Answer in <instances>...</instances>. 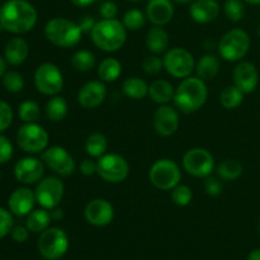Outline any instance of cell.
<instances>
[{
	"instance_id": "obj_52",
	"label": "cell",
	"mask_w": 260,
	"mask_h": 260,
	"mask_svg": "<svg viewBox=\"0 0 260 260\" xmlns=\"http://www.w3.org/2000/svg\"><path fill=\"white\" fill-rule=\"evenodd\" d=\"M5 69H7V63H5L4 58L0 56V78H2V76H4Z\"/></svg>"
},
{
	"instance_id": "obj_25",
	"label": "cell",
	"mask_w": 260,
	"mask_h": 260,
	"mask_svg": "<svg viewBox=\"0 0 260 260\" xmlns=\"http://www.w3.org/2000/svg\"><path fill=\"white\" fill-rule=\"evenodd\" d=\"M146 46L150 52H152L154 55H160L169 47V35L162 27L155 25L147 32Z\"/></svg>"
},
{
	"instance_id": "obj_44",
	"label": "cell",
	"mask_w": 260,
	"mask_h": 260,
	"mask_svg": "<svg viewBox=\"0 0 260 260\" xmlns=\"http://www.w3.org/2000/svg\"><path fill=\"white\" fill-rule=\"evenodd\" d=\"M13 156V145L9 139L0 135V164H5Z\"/></svg>"
},
{
	"instance_id": "obj_56",
	"label": "cell",
	"mask_w": 260,
	"mask_h": 260,
	"mask_svg": "<svg viewBox=\"0 0 260 260\" xmlns=\"http://www.w3.org/2000/svg\"><path fill=\"white\" fill-rule=\"evenodd\" d=\"M258 230H259V233H260V222H259V225H258Z\"/></svg>"
},
{
	"instance_id": "obj_47",
	"label": "cell",
	"mask_w": 260,
	"mask_h": 260,
	"mask_svg": "<svg viewBox=\"0 0 260 260\" xmlns=\"http://www.w3.org/2000/svg\"><path fill=\"white\" fill-rule=\"evenodd\" d=\"M80 173L85 177H91V175L96 174V169H98V165H96V161L91 159H84L83 161L80 162Z\"/></svg>"
},
{
	"instance_id": "obj_45",
	"label": "cell",
	"mask_w": 260,
	"mask_h": 260,
	"mask_svg": "<svg viewBox=\"0 0 260 260\" xmlns=\"http://www.w3.org/2000/svg\"><path fill=\"white\" fill-rule=\"evenodd\" d=\"M99 13L103 19H116L117 14H118V7L114 2H104L101 5Z\"/></svg>"
},
{
	"instance_id": "obj_24",
	"label": "cell",
	"mask_w": 260,
	"mask_h": 260,
	"mask_svg": "<svg viewBox=\"0 0 260 260\" xmlns=\"http://www.w3.org/2000/svg\"><path fill=\"white\" fill-rule=\"evenodd\" d=\"M174 86L164 79H157V80L152 81L151 85H149V96L152 102L160 104V106H164V104L174 101Z\"/></svg>"
},
{
	"instance_id": "obj_20",
	"label": "cell",
	"mask_w": 260,
	"mask_h": 260,
	"mask_svg": "<svg viewBox=\"0 0 260 260\" xmlns=\"http://www.w3.org/2000/svg\"><path fill=\"white\" fill-rule=\"evenodd\" d=\"M36 194L33 190L29 188H18L14 192L10 194L9 201H8V206L13 215L18 216V217H23V216H28L33 211L35 207Z\"/></svg>"
},
{
	"instance_id": "obj_12",
	"label": "cell",
	"mask_w": 260,
	"mask_h": 260,
	"mask_svg": "<svg viewBox=\"0 0 260 260\" xmlns=\"http://www.w3.org/2000/svg\"><path fill=\"white\" fill-rule=\"evenodd\" d=\"M162 61H164V69L173 78L185 79L192 75L194 70V58L192 53L185 48H170L165 53Z\"/></svg>"
},
{
	"instance_id": "obj_51",
	"label": "cell",
	"mask_w": 260,
	"mask_h": 260,
	"mask_svg": "<svg viewBox=\"0 0 260 260\" xmlns=\"http://www.w3.org/2000/svg\"><path fill=\"white\" fill-rule=\"evenodd\" d=\"M248 260H260V249H255L249 254Z\"/></svg>"
},
{
	"instance_id": "obj_34",
	"label": "cell",
	"mask_w": 260,
	"mask_h": 260,
	"mask_svg": "<svg viewBox=\"0 0 260 260\" xmlns=\"http://www.w3.org/2000/svg\"><path fill=\"white\" fill-rule=\"evenodd\" d=\"M95 65V56L88 50L76 51L71 57V66L74 70L80 73H88Z\"/></svg>"
},
{
	"instance_id": "obj_40",
	"label": "cell",
	"mask_w": 260,
	"mask_h": 260,
	"mask_svg": "<svg viewBox=\"0 0 260 260\" xmlns=\"http://www.w3.org/2000/svg\"><path fill=\"white\" fill-rule=\"evenodd\" d=\"M142 68H144V71L147 75H157L164 69V61L157 55L147 56L144 62H142Z\"/></svg>"
},
{
	"instance_id": "obj_43",
	"label": "cell",
	"mask_w": 260,
	"mask_h": 260,
	"mask_svg": "<svg viewBox=\"0 0 260 260\" xmlns=\"http://www.w3.org/2000/svg\"><path fill=\"white\" fill-rule=\"evenodd\" d=\"M222 183L220 178L216 177H207V180L205 182V190L211 197H217L222 193Z\"/></svg>"
},
{
	"instance_id": "obj_53",
	"label": "cell",
	"mask_w": 260,
	"mask_h": 260,
	"mask_svg": "<svg viewBox=\"0 0 260 260\" xmlns=\"http://www.w3.org/2000/svg\"><path fill=\"white\" fill-rule=\"evenodd\" d=\"M244 2L250 5H260V0H244Z\"/></svg>"
},
{
	"instance_id": "obj_49",
	"label": "cell",
	"mask_w": 260,
	"mask_h": 260,
	"mask_svg": "<svg viewBox=\"0 0 260 260\" xmlns=\"http://www.w3.org/2000/svg\"><path fill=\"white\" fill-rule=\"evenodd\" d=\"M50 215H51V218H52L53 221H58V220H61V218H63V211L61 210V208L55 207L51 210Z\"/></svg>"
},
{
	"instance_id": "obj_35",
	"label": "cell",
	"mask_w": 260,
	"mask_h": 260,
	"mask_svg": "<svg viewBox=\"0 0 260 260\" xmlns=\"http://www.w3.org/2000/svg\"><path fill=\"white\" fill-rule=\"evenodd\" d=\"M18 113H19V118L22 119L24 123H33V122L40 119L41 108L36 102L25 101L19 106Z\"/></svg>"
},
{
	"instance_id": "obj_55",
	"label": "cell",
	"mask_w": 260,
	"mask_h": 260,
	"mask_svg": "<svg viewBox=\"0 0 260 260\" xmlns=\"http://www.w3.org/2000/svg\"><path fill=\"white\" fill-rule=\"evenodd\" d=\"M128 2H132V3H137V2H141V0H128Z\"/></svg>"
},
{
	"instance_id": "obj_50",
	"label": "cell",
	"mask_w": 260,
	"mask_h": 260,
	"mask_svg": "<svg viewBox=\"0 0 260 260\" xmlns=\"http://www.w3.org/2000/svg\"><path fill=\"white\" fill-rule=\"evenodd\" d=\"M71 3H73L75 7H79V8H84V7H89V5L94 4V3L96 2V0H70Z\"/></svg>"
},
{
	"instance_id": "obj_41",
	"label": "cell",
	"mask_w": 260,
	"mask_h": 260,
	"mask_svg": "<svg viewBox=\"0 0 260 260\" xmlns=\"http://www.w3.org/2000/svg\"><path fill=\"white\" fill-rule=\"evenodd\" d=\"M13 228H14L13 213L0 207V239L5 238L8 234L12 233Z\"/></svg>"
},
{
	"instance_id": "obj_13",
	"label": "cell",
	"mask_w": 260,
	"mask_h": 260,
	"mask_svg": "<svg viewBox=\"0 0 260 260\" xmlns=\"http://www.w3.org/2000/svg\"><path fill=\"white\" fill-rule=\"evenodd\" d=\"M65 193V185L60 178L47 177L41 179L35 190L36 201L42 208L51 211L60 205Z\"/></svg>"
},
{
	"instance_id": "obj_16",
	"label": "cell",
	"mask_w": 260,
	"mask_h": 260,
	"mask_svg": "<svg viewBox=\"0 0 260 260\" xmlns=\"http://www.w3.org/2000/svg\"><path fill=\"white\" fill-rule=\"evenodd\" d=\"M152 126L159 136L169 137L174 135L179 127V114L177 109L168 104L160 106L154 114Z\"/></svg>"
},
{
	"instance_id": "obj_39",
	"label": "cell",
	"mask_w": 260,
	"mask_h": 260,
	"mask_svg": "<svg viewBox=\"0 0 260 260\" xmlns=\"http://www.w3.org/2000/svg\"><path fill=\"white\" fill-rule=\"evenodd\" d=\"M193 193L188 185L184 184H178L177 187L172 189V201L177 206L180 207H185L192 202Z\"/></svg>"
},
{
	"instance_id": "obj_46",
	"label": "cell",
	"mask_w": 260,
	"mask_h": 260,
	"mask_svg": "<svg viewBox=\"0 0 260 260\" xmlns=\"http://www.w3.org/2000/svg\"><path fill=\"white\" fill-rule=\"evenodd\" d=\"M29 233L30 231L28 230L27 226H22V225H17L12 229V239L15 241V243H25L29 238Z\"/></svg>"
},
{
	"instance_id": "obj_9",
	"label": "cell",
	"mask_w": 260,
	"mask_h": 260,
	"mask_svg": "<svg viewBox=\"0 0 260 260\" xmlns=\"http://www.w3.org/2000/svg\"><path fill=\"white\" fill-rule=\"evenodd\" d=\"M17 144L23 151L38 154L47 149L48 134L42 126L36 122L24 123L17 132Z\"/></svg>"
},
{
	"instance_id": "obj_5",
	"label": "cell",
	"mask_w": 260,
	"mask_h": 260,
	"mask_svg": "<svg viewBox=\"0 0 260 260\" xmlns=\"http://www.w3.org/2000/svg\"><path fill=\"white\" fill-rule=\"evenodd\" d=\"M250 48V36L240 28L229 30L218 43V52L225 61L236 62L245 57Z\"/></svg>"
},
{
	"instance_id": "obj_1",
	"label": "cell",
	"mask_w": 260,
	"mask_h": 260,
	"mask_svg": "<svg viewBox=\"0 0 260 260\" xmlns=\"http://www.w3.org/2000/svg\"><path fill=\"white\" fill-rule=\"evenodd\" d=\"M37 23V10L25 0H8L0 8V25L14 35L33 29Z\"/></svg>"
},
{
	"instance_id": "obj_6",
	"label": "cell",
	"mask_w": 260,
	"mask_h": 260,
	"mask_svg": "<svg viewBox=\"0 0 260 260\" xmlns=\"http://www.w3.org/2000/svg\"><path fill=\"white\" fill-rule=\"evenodd\" d=\"M149 179L155 188L160 190H172L182 179L179 165L170 159H160L151 165Z\"/></svg>"
},
{
	"instance_id": "obj_54",
	"label": "cell",
	"mask_w": 260,
	"mask_h": 260,
	"mask_svg": "<svg viewBox=\"0 0 260 260\" xmlns=\"http://www.w3.org/2000/svg\"><path fill=\"white\" fill-rule=\"evenodd\" d=\"M174 2L178 3V4H187V3H192L194 0H174Z\"/></svg>"
},
{
	"instance_id": "obj_7",
	"label": "cell",
	"mask_w": 260,
	"mask_h": 260,
	"mask_svg": "<svg viewBox=\"0 0 260 260\" xmlns=\"http://www.w3.org/2000/svg\"><path fill=\"white\" fill-rule=\"evenodd\" d=\"M37 245L38 251L46 260H58L68 251L69 238L61 229L48 228L41 233Z\"/></svg>"
},
{
	"instance_id": "obj_30",
	"label": "cell",
	"mask_w": 260,
	"mask_h": 260,
	"mask_svg": "<svg viewBox=\"0 0 260 260\" xmlns=\"http://www.w3.org/2000/svg\"><path fill=\"white\" fill-rule=\"evenodd\" d=\"M68 102L60 95H53L46 104V116L50 121L60 122L68 116Z\"/></svg>"
},
{
	"instance_id": "obj_4",
	"label": "cell",
	"mask_w": 260,
	"mask_h": 260,
	"mask_svg": "<svg viewBox=\"0 0 260 260\" xmlns=\"http://www.w3.org/2000/svg\"><path fill=\"white\" fill-rule=\"evenodd\" d=\"M45 36L52 45L62 48L75 47L83 37L79 23L66 18L56 17L45 25Z\"/></svg>"
},
{
	"instance_id": "obj_28",
	"label": "cell",
	"mask_w": 260,
	"mask_h": 260,
	"mask_svg": "<svg viewBox=\"0 0 260 260\" xmlns=\"http://www.w3.org/2000/svg\"><path fill=\"white\" fill-rule=\"evenodd\" d=\"M122 91L128 98L139 101V99H144L145 96L149 95V85L142 79L137 78V76H132V78L126 79L123 81Z\"/></svg>"
},
{
	"instance_id": "obj_31",
	"label": "cell",
	"mask_w": 260,
	"mask_h": 260,
	"mask_svg": "<svg viewBox=\"0 0 260 260\" xmlns=\"http://www.w3.org/2000/svg\"><path fill=\"white\" fill-rule=\"evenodd\" d=\"M108 149V140L101 132H93L85 141V151L90 157H101Z\"/></svg>"
},
{
	"instance_id": "obj_57",
	"label": "cell",
	"mask_w": 260,
	"mask_h": 260,
	"mask_svg": "<svg viewBox=\"0 0 260 260\" xmlns=\"http://www.w3.org/2000/svg\"><path fill=\"white\" fill-rule=\"evenodd\" d=\"M0 178H2V173H0Z\"/></svg>"
},
{
	"instance_id": "obj_14",
	"label": "cell",
	"mask_w": 260,
	"mask_h": 260,
	"mask_svg": "<svg viewBox=\"0 0 260 260\" xmlns=\"http://www.w3.org/2000/svg\"><path fill=\"white\" fill-rule=\"evenodd\" d=\"M42 161L61 177H69L75 172L76 168L73 156L61 146L47 147L42 154Z\"/></svg>"
},
{
	"instance_id": "obj_21",
	"label": "cell",
	"mask_w": 260,
	"mask_h": 260,
	"mask_svg": "<svg viewBox=\"0 0 260 260\" xmlns=\"http://www.w3.org/2000/svg\"><path fill=\"white\" fill-rule=\"evenodd\" d=\"M174 17L172 0H149L146 5V18L154 25H167Z\"/></svg>"
},
{
	"instance_id": "obj_33",
	"label": "cell",
	"mask_w": 260,
	"mask_h": 260,
	"mask_svg": "<svg viewBox=\"0 0 260 260\" xmlns=\"http://www.w3.org/2000/svg\"><path fill=\"white\" fill-rule=\"evenodd\" d=\"M244 101V93L236 85H229L220 95V103L226 109H235L241 106Z\"/></svg>"
},
{
	"instance_id": "obj_2",
	"label": "cell",
	"mask_w": 260,
	"mask_h": 260,
	"mask_svg": "<svg viewBox=\"0 0 260 260\" xmlns=\"http://www.w3.org/2000/svg\"><path fill=\"white\" fill-rule=\"evenodd\" d=\"M208 89L202 79L188 76L175 89L174 104L182 113H194L205 106Z\"/></svg>"
},
{
	"instance_id": "obj_48",
	"label": "cell",
	"mask_w": 260,
	"mask_h": 260,
	"mask_svg": "<svg viewBox=\"0 0 260 260\" xmlns=\"http://www.w3.org/2000/svg\"><path fill=\"white\" fill-rule=\"evenodd\" d=\"M95 19H94L93 17H90V15H85V17L81 18L80 22H79V27H80L83 35H90L93 28L95 27Z\"/></svg>"
},
{
	"instance_id": "obj_22",
	"label": "cell",
	"mask_w": 260,
	"mask_h": 260,
	"mask_svg": "<svg viewBox=\"0 0 260 260\" xmlns=\"http://www.w3.org/2000/svg\"><path fill=\"white\" fill-rule=\"evenodd\" d=\"M189 14L194 22L207 24L217 19L220 4L216 0H194L189 8Z\"/></svg>"
},
{
	"instance_id": "obj_11",
	"label": "cell",
	"mask_w": 260,
	"mask_h": 260,
	"mask_svg": "<svg viewBox=\"0 0 260 260\" xmlns=\"http://www.w3.org/2000/svg\"><path fill=\"white\" fill-rule=\"evenodd\" d=\"M35 85L45 95H58L63 88V76L58 66L51 62L38 66L35 73Z\"/></svg>"
},
{
	"instance_id": "obj_23",
	"label": "cell",
	"mask_w": 260,
	"mask_h": 260,
	"mask_svg": "<svg viewBox=\"0 0 260 260\" xmlns=\"http://www.w3.org/2000/svg\"><path fill=\"white\" fill-rule=\"evenodd\" d=\"M29 53L27 41L20 37H14L7 43L4 48L5 60L13 66H18L24 62Z\"/></svg>"
},
{
	"instance_id": "obj_42",
	"label": "cell",
	"mask_w": 260,
	"mask_h": 260,
	"mask_svg": "<svg viewBox=\"0 0 260 260\" xmlns=\"http://www.w3.org/2000/svg\"><path fill=\"white\" fill-rule=\"evenodd\" d=\"M13 122L12 107L4 101H0V132L5 131Z\"/></svg>"
},
{
	"instance_id": "obj_29",
	"label": "cell",
	"mask_w": 260,
	"mask_h": 260,
	"mask_svg": "<svg viewBox=\"0 0 260 260\" xmlns=\"http://www.w3.org/2000/svg\"><path fill=\"white\" fill-rule=\"evenodd\" d=\"M122 74V63L114 57H107L101 62L98 68V76L102 81L112 83L116 81Z\"/></svg>"
},
{
	"instance_id": "obj_18",
	"label": "cell",
	"mask_w": 260,
	"mask_h": 260,
	"mask_svg": "<svg viewBox=\"0 0 260 260\" xmlns=\"http://www.w3.org/2000/svg\"><path fill=\"white\" fill-rule=\"evenodd\" d=\"M234 85L238 86L244 94L253 93L259 83V74L255 65L249 61H240L233 73Z\"/></svg>"
},
{
	"instance_id": "obj_10",
	"label": "cell",
	"mask_w": 260,
	"mask_h": 260,
	"mask_svg": "<svg viewBox=\"0 0 260 260\" xmlns=\"http://www.w3.org/2000/svg\"><path fill=\"white\" fill-rule=\"evenodd\" d=\"M183 168L189 175L196 178H207L215 169V157L203 147L188 150L183 156Z\"/></svg>"
},
{
	"instance_id": "obj_37",
	"label": "cell",
	"mask_w": 260,
	"mask_h": 260,
	"mask_svg": "<svg viewBox=\"0 0 260 260\" xmlns=\"http://www.w3.org/2000/svg\"><path fill=\"white\" fill-rule=\"evenodd\" d=\"M223 10L231 22H240L245 15V5L241 0H226Z\"/></svg>"
},
{
	"instance_id": "obj_36",
	"label": "cell",
	"mask_w": 260,
	"mask_h": 260,
	"mask_svg": "<svg viewBox=\"0 0 260 260\" xmlns=\"http://www.w3.org/2000/svg\"><path fill=\"white\" fill-rule=\"evenodd\" d=\"M146 22V15L140 9H129L124 13L122 23L128 30H139L141 29Z\"/></svg>"
},
{
	"instance_id": "obj_38",
	"label": "cell",
	"mask_w": 260,
	"mask_h": 260,
	"mask_svg": "<svg viewBox=\"0 0 260 260\" xmlns=\"http://www.w3.org/2000/svg\"><path fill=\"white\" fill-rule=\"evenodd\" d=\"M3 85L10 93H19L24 88V79L17 71H8L3 76Z\"/></svg>"
},
{
	"instance_id": "obj_32",
	"label": "cell",
	"mask_w": 260,
	"mask_h": 260,
	"mask_svg": "<svg viewBox=\"0 0 260 260\" xmlns=\"http://www.w3.org/2000/svg\"><path fill=\"white\" fill-rule=\"evenodd\" d=\"M243 174V165L239 160L226 159L217 167V175L221 180H233L239 179Z\"/></svg>"
},
{
	"instance_id": "obj_17",
	"label": "cell",
	"mask_w": 260,
	"mask_h": 260,
	"mask_svg": "<svg viewBox=\"0 0 260 260\" xmlns=\"http://www.w3.org/2000/svg\"><path fill=\"white\" fill-rule=\"evenodd\" d=\"M45 174V162L37 157H23L15 164L14 175L23 184H35Z\"/></svg>"
},
{
	"instance_id": "obj_15",
	"label": "cell",
	"mask_w": 260,
	"mask_h": 260,
	"mask_svg": "<svg viewBox=\"0 0 260 260\" xmlns=\"http://www.w3.org/2000/svg\"><path fill=\"white\" fill-rule=\"evenodd\" d=\"M84 217L95 228H104L114 218V208L111 202L104 198L91 200L84 208Z\"/></svg>"
},
{
	"instance_id": "obj_27",
	"label": "cell",
	"mask_w": 260,
	"mask_h": 260,
	"mask_svg": "<svg viewBox=\"0 0 260 260\" xmlns=\"http://www.w3.org/2000/svg\"><path fill=\"white\" fill-rule=\"evenodd\" d=\"M51 221H52V218H51L48 210H46V208H38V210H33L27 216L25 226H27L30 233L41 234L45 230H47Z\"/></svg>"
},
{
	"instance_id": "obj_3",
	"label": "cell",
	"mask_w": 260,
	"mask_h": 260,
	"mask_svg": "<svg viewBox=\"0 0 260 260\" xmlns=\"http://www.w3.org/2000/svg\"><path fill=\"white\" fill-rule=\"evenodd\" d=\"M94 45L106 52H117L127 40V29L117 19H102L96 22L90 33Z\"/></svg>"
},
{
	"instance_id": "obj_19",
	"label": "cell",
	"mask_w": 260,
	"mask_h": 260,
	"mask_svg": "<svg viewBox=\"0 0 260 260\" xmlns=\"http://www.w3.org/2000/svg\"><path fill=\"white\" fill-rule=\"evenodd\" d=\"M107 98V86L103 81L93 80L84 84L78 93V102L83 108L94 109Z\"/></svg>"
},
{
	"instance_id": "obj_8",
	"label": "cell",
	"mask_w": 260,
	"mask_h": 260,
	"mask_svg": "<svg viewBox=\"0 0 260 260\" xmlns=\"http://www.w3.org/2000/svg\"><path fill=\"white\" fill-rule=\"evenodd\" d=\"M96 165H98L96 174L107 183H112V184L123 182L129 174V165L127 160L114 152L104 154L103 156L98 157Z\"/></svg>"
},
{
	"instance_id": "obj_26",
	"label": "cell",
	"mask_w": 260,
	"mask_h": 260,
	"mask_svg": "<svg viewBox=\"0 0 260 260\" xmlns=\"http://www.w3.org/2000/svg\"><path fill=\"white\" fill-rule=\"evenodd\" d=\"M196 71H197L198 78L202 79L203 81L212 80L217 76L218 71H220V58L212 53L202 56L198 60Z\"/></svg>"
}]
</instances>
